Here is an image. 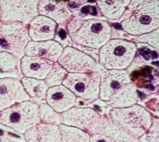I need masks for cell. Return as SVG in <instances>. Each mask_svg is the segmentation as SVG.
Here are the masks:
<instances>
[{"label": "cell", "instance_id": "obj_1", "mask_svg": "<svg viewBox=\"0 0 159 142\" xmlns=\"http://www.w3.org/2000/svg\"><path fill=\"white\" fill-rule=\"evenodd\" d=\"M111 26L99 18L71 17L67 25L69 36L72 44L99 50L111 38Z\"/></svg>", "mask_w": 159, "mask_h": 142}, {"label": "cell", "instance_id": "obj_2", "mask_svg": "<svg viewBox=\"0 0 159 142\" xmlns=\"http://www.w3.org/2000/svg\"><path fill=\"white\" fill-rule=\"evenodd\" d=\"M134 42L111 38L98 50V63L106 69H127L137 54Z\"/></svg>", "mask_w": 159, "mask_h": 142}, {"label": "cell", "instance_id": "obj_3", "mask_svg": "<svg viewBox=\"0 0 159 142\" xmlns=\"http://www.w3.org/2000/svg\"><path fill=\"white\" fill-rule=\"evenodd\" d=\"M159 1L145 0L121 22L123 31L132 36L150 33L159 27Z\"/></svg>", "mask_w": 159, "mask_h": 142}, {"label": "cell", "instance_id": "obj_4", "mask_svg": "<svg viewBox=\"0 0 159 142\" xmlns=\"http://www.w3.org/2000/svg\"><path fill=\"white\" fill-rule=\"evenodd\" d=\"M108 117L119 127L139 138L150 127L154 115L142 105L135 104L126 108H111Z\"/></svg>", "mask_w": 159, "mask_h": 142}, {"label": "cell", "instance_id": "obj_5", "mask_svg": "<svg viewBox=\"0 0 159 142\" xmlns=\"http://www.w3.org/2000/svg\"><path fill=\"white\" fill-rule=\"evenodd\" d=\"M39 122V105L30 100L16 103L0 112V124L20 134Z\"/></svg>", "mask_w": 159, "mask_h": 142}, {"label": "cell", "instance_id": "obj_6", "mask_svg": "<svg viewBox=\"0 0 159 142\" xmlns=\"http://www.w3.org/2000/svg\"><path fill=\"white\" fill-rule=\"evenodd\" d=\"M107 117L89 107L74 106L61 113V124L74 126L90 135L101 134Z\"/></svg>", "mask_w": 159, "mask_h": 142}, {"label": "cell", "instance_id": "obj_7", "mask_svg": "<svg viewBox=\"0 0 159 142\" xmlns=\"http://www.w3.org/2000/svg\"><path fill=\"white\" fill-rule=\"evenodd\" d=\"M27 26L18 22H0V46L19 60L25 55L24 50L30 41Z\"/></svg>", "mask_w": 159, "mask_h": 142}, {"label": "cell", "instance_id": "obj_8", "mask_svg": "<svg viewBox=\"0 0 159 142\" xmlns=\"http://www.w3.org/2000/svg\"><path fill=\"white\" fill-rule=\"evenodd\" d=\"M100 73H68L62 85L67 87L76 98L92 102L99 98Z\"/></svg>", "mask_w": 159, "mask_h": 142}, {"label": "cell", "instance_id": "obj_9", "mask_svg": "<svg viewBox=\"0 0 159 142\" xmlns=\"http://www.w3.org/2000/svg\"><path fill=\"white\" fill-rule=\"evenodd\" d=\"M39 0H0L1 22H18L28 25L38 15Z\"/></svg>", "mask_w": 159, "mask_h": 142}, {"label": "cell", "instance_id": "obj_10", "mask_svg": "<svg viewBox=\"0 0 159 142\" xmlns=\"http://www.w3.org/2000/svg\"><path fill=\"white\" fill-rule=\"evenodd\" d=\"M57 62L68 73H99L103 68L90 55L72 46L63 48Z\"/></svg>", "mask_w": 159, "mask_h": 142}, {"label": "cell", "instance_id": "obj_11", "mask_svg": "<svg viewBox=\"0 0 159 142\" xmlns=\"http://www.w3.org/2000/svg\"><path fill=\"white\" fill-rule=\"evenodd\" d=\"M99 98L108 102L111 96L123 86L132 82L127 69H106L104 68L99 72Z\"/></svg>", "mask_w": 159, "mask_h": 142}, {"label": "cell", "instance_id": "obj_12", "mask_svg": "<svg viewBox=\"0 0 159 142\" xmlns=\"http://www.w3.org/2000/svg\"><path fill=\"white\" fill-rule=\"evenodd\" d=\"M30 100L21 80L15 78H0V112L16 103Z\"/></svg>", "mask_w": 159, "mask_h": 142}, {"label": "cell", "instance_id": "obj_13", "mask_svg": "<svg viewBox=\"0 0 159 142\" xmlns=\"http://www.w3.org/2000/svg\"><path fill=\"white\" fill-rule=\"evenodd\" d=\"M45 103L57 113H62L76 106V97L61 84L48 89Z\"/></svg>", "mask_w": 159, "mask_h": 142}, {"label": "cell", "instance_id": "obj_14", "mask_svg": "<svg viewBox=\"0 0 159 142\" xmlns=\"http://www.w3.org/2000/svg\"><path fill=\"white\" fill-rule=\"evenodd\" d=\"M58 25L44 15H38L28 24V34L31 41L54 40Z\"/></svg>", "mask_w": 159, "mask_h": 142}, {"label": "cell", "instance_id": "obj_15", "mask_svg": "<svg viewBox=\"0 0 159 142\" xmlns=\"http://www.w3.org/2000/svg\"><path fill=\"white\" fill-rule=\"evenodd\" d=\"M38 12V15L49 18L57 25L66 23L72 16V11L67 3L57 0H39Z\"/></svg>", "mask_w": 159, "mask_h": 142}, {"label": "cell", "instance_id": "obj_16", "mask_svg": "<svg viewBox=\"0 0 159 142\" xmlns=\"http://www.w3.org/2000/svg\"><path fill=\"white\" fill-rule=\"evenodd\" d=\"M63 48L61 44L55 40L42 42L30 40L24 50V54L27 56L39 57L52 62H57Z\"/></svg>", "mask_w": 159, "mask_h": 142}, {"label": "cell", "instance_id": "obj_17", "mask_svg": "<svg viewBox=\"0 0 159 142\" xmlns=\"http://www.w3.org/2000/svg\"><path fill=\"white\" fill-rule=\"evenodd\" d=\"M53 62L34 56L24 55L20 59V69L23 77L44 80L52 69Z\"/></svg>", "mask_w": 159, "mask_h": 142}, {"label": "cell", "instance_id": "obj_18", "mask_svg": "<svg viewBox=\"0 0 159 142\" xmlns=\"http://www.w3.org/2000/svg\"><path fill=\"white\" fill-rule=\"evenodd\" d=\"M27 142H61V137L59 126L39 122L23 133Z\"/></svg>", "mask_w": 159, "mask_h": 142}, {"label": "cell", "instance_id": "obj_19", "mask_svg": "<svg viewBox=\"0 0 159 142\" xmlns=\"http://www.w3.org/2000/svg\"><path fill=\"white\" fill-rule=\"evenodd\" d=\"M139 95L138 87L134 82L122 86L107 102L111 108H126L139 104Z\"/></svg>", "mask_w": 159, "mask_h": 142}, {"label": "cell", "instance_id": "obj_20", "mask_svg": "<svg viewBox=\"0 0 159 142\" xmlns=\"http://www.w3.org/2000/svg\"><path fill=\"white\" fill-rule=\"evenodd\" d=\"M130 0H96L99 12L105 18L119 21L127 10Z\"/></svg>", "mask_w": 159, "mask_h": 142}, {"label": "cell", "instance_id": "obj_21", "mask_svg": "<svg viewBox=\"0 0 159 142\" xmlns=\"http://www.w3.org/2000/svg\"><path fill=\"white\" fill-rule=\"evenodd\" d=\"M20 80L30 101L36 102L38 105L45 102V97L49 87L44 80L27 77H22Z\"/></svg>", "mask_w": 159, "mask_h": 142}, {"label": "cell", "instance_id": "obj_22", "mask_svg": "<svg viewBox=\"0 0 159 142\" xmlns=\"http://www.w3.org/2000/svg\"><path fill=\"white\" fill-rule=\"evenodd\" d=\"M20 60L12 54L0 51V78H22Z\"/></svg>", "mask_w": 159, "mask_h": 142}, {"label": "cell", "instance_id": "obj_23", "mask_svg": "<svg viewBox=\"0 0 159 142\" xmlns=\"http://www.w3.org/2000/svg\"><path fill=\"white\" fill-rule=\"evenodd\" d=\"M101 134L110 137L115 142H139V138L119 127L109 117L105 120Z\"/></svg>", "mask_w": 159, "mask_h": 142}, {"label": "cell", "instance_id": "obj_24", "mask_svg": "<svg viewBox=\"0 0 159 142\" xmlns=\"http://www.w3.org/2000/svg\"><path fill=\"white\" fill-rule=\"evenodd\" d=\"M61 142H89L90 134L84 130L67 125L60 124Z\"/></svg>", "mask_w": 159, "mask_h": 142}, {"label": "cell", "instance_id": "obj_25", "mask_svg": "<svg viewBox=\"0 0 159 142\" xmlns=\"http://www.w3.org/2000/svg\"><path fill=\"white\" fill-rule=\"evenodd\" d=\"M67 73V71L65 70L57 62H53L52 69L49 72L47 76L45 77L44 82L49 88L59 86V85H61Z\"/></svg>", "mask_w": 159, "mask_h": 142}, {"label": "cell", "instance_id": "obj_26", "mask_svg": "<svg viewBox=\"0 0 159 142\" xmlns=\"http://www.w3.org/2000/svg\"><path fill=\"white\" fill-rule=\"evenodd\" d=\"M39 118L40 122H43L46 124L57 125L61 124V113H57L45 102L39 104Z\"/></svg>", "mask_w": 159, "mask_h": 142}, {"label": "cell", "instance_id": "obj_27", "mask_svg": "<svg viewBox=\"0 0 159 142\" xmlns=\"http://www.w3.org/2000/svg\"><path fill=\"white\" fill-rule=\"evenodd\" d=\"M139 142H159V119L154 116L153 121L144 134L139 138Z\"/></svg>", "mask_w": 159, "mask_h": 142}, {"label": "cell", "instance_id": "obj_28", "mask_svg": "<svg viewBox=\"0 0 159 142\" xmlns=\"http://www.w3.org/2000/svg\"><path fill=\"white\" fill-rule=\"evenodd\" d=\"M158 33L159 29H156L150 33L144 34V35H139V36H134V41L136 42H141V43H147L152 48L158 50Z\"/></svg>", "mask_w": 159, "mask_h": 142}, {"label": "cell", "instance_id": "obj_29", "mask_svg": "<svg viewBox=\"0 0 159 142\" xmlns=\"http://www.w3.org/2000/svg\"><path fill=\"white\" fill-rule=\"evenodd\" d=\"M143 1H145V0H130V3H129L128 7H127V10L125 11V12L123 13V16H122L121 18H120V19L119 20V22H122V21H123L127 18H128V17L131 15V13L133 12V11H134L142 2H143Z\"/></svg>", "mask_w": 159, "mask_h": 142}, {"label": "cell", "instance_id": "obj_30", "mask_svg": "<svg viewBox=\"0 0 159 142\" xmlns=\"http://www.w3.org/2000/svg\"><path fill=\"white\" fill-rule=\"evenodd\" d=\"M89 142H115L110 137L102 134H92L90 135Z\"/></svg>", "mask_w": 159, "mask_h": 142}, {"label": "cell", "instance_id": "obj_31", "mask_svg": "<svg viewBox=\"0 0 159 142\" xmlns=\"http://www.w3.org/2000/svg\"><path fill=\"white\" fill-rule=\"evenodd\" d=\"M0 142H22L18 141V140L15 139L13 137L7 134L0 135Z\"/></svg>", "mask_w": 159, "mask_h": 142}, {"label": "cell", "instance_id": "obj_32", "mask_svg": "<svg viewBox=\"0 0 159 142\" xmlns=\"http://www.w3.org/2000/svg\"><path fill=\"white\" fill-rule=\"evenodd\" d=\"M0 22H1V20H0Z\"/></svg>", "mask_w": 159, "mask_h": 142}]
</instances>
